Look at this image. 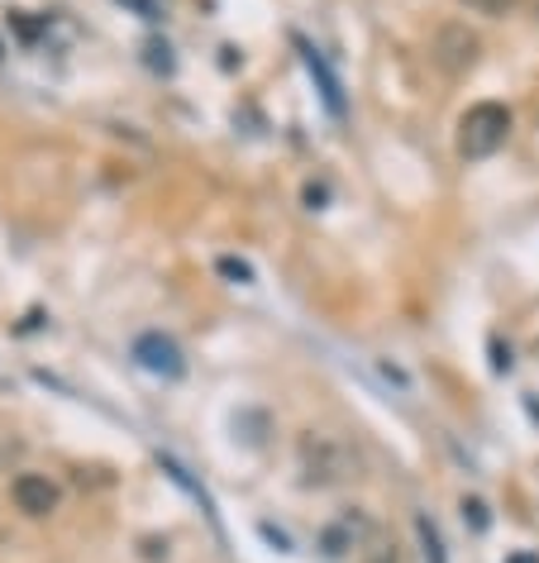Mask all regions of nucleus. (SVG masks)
Segmentation results:
<instances>
[{"mask_svg": "<svg viewBox=\"0 0 539 563\" xmlns=\"http://www.w3.org/2000/svg\"><path fill=\"white\" fill-rule=\"evenodd\" d=\"M416 540H420V559L425 563H444V540H439L430 516H416Z\"/></svg>", "mask_w": 539, "mask_h": 563, "instance_id": "0eeeda50", "label": "nucleus"}, {"mask_svg": "<svg viewBox=\"0 0 539 563\" xmlns=\"http://www.w3.org/2000/svg\"><path fill=\"white\" fill-rule=\"evenodd\" d=\"M468 5H473L477 15H506V10L516 5V0H468Z\"/></svg>", "mask_w": 539, "mask_h": 563, "instance_id": "1a4fd4ad", "label": "nucleus"}, {"mask_svg": "<svg viewBox=\"0 0 539 563\" xmlns=\"http://www.w3.org/2000/svg\"><path fill=\"white\" fill-rule=\"evenodd\" d=\"M301 459H306V483H316V487H324V483H339V477H349V454L339 444H330V440H316V444H301Z\"/></svg>", "mask_w": 539, "mask_h": 563, "instance_id": "20e7f679", "label": "nucleus"}, {"mask_svg": "<svg viewBox=\"0 0 539 563\" xmlns=\"http://www.w3.org/2000/svg\"><path fill=\"white\" fill-rule=\"evenodd\" d=\"M477 34L468 30V24H444V30L435 34V63L444 67L449 77H463L468 67L477 63Z\"/></svg>", "mask_w": 539, "mask_h": 563, "instance_id": "7ed1b4c3", "label": "nucleus"}, {"mask_svg": "<svg viewBox=\"0 0 539 563\" xmlns=\"http://www.w3.org/2000/svg\"><path fill=\"white\" fill-rule=\"evenodd\" d=\"M506 563H539V559H535V554H510Z\"/></svg>", "mask_w": 539, "mask_h": 563, "instance_id": "9b49d317", "label": "nucleus"}, {"mask_svg": "<svg viewBox=\"0 0 539 563\" xmlns=\"http://www.w3.org/2000/svg\"><path fill=\"white\" fill-rule=\"evenodd\" d=\"M463 520H473V530H487V506L477 497H463Z\"/></svg>", "mask_w": 539, "mask_h": 563, "instance_id": "6e6552de", "label": "nucleus"}, {"mask_svg": "<svg viewBox=\"0 0 539 563\" xmlns=\"http://www.w3.org/2000/svg\"><path fill=\"white\" fill-rule=\"evenodd\" d=\"M134 358L144 363L148 373H163V377H177L182 373V354L173 340H163V334H144V340L134 344Z\"/></svg>", "mask_w": 539, "mask_h": 563, "instance_id": "423d86ee", "label": "nucleus"}, {"mask_svg": "<svg viewBox=\"0 0 539 563\" xmlns=\"http://www.w3.org/2000/svg\"><path fill=\"white\" fill-rule=\"evenodd\" d=\"M510 139V110L502 101H482L459 120V153L463 158H492Z\"/></svg>", "mask_w": 539, "mask_h": 563, "instance_id": "f257e3e1", "label": "nucleus"}, {"mask_svg": "<svg viewBox=\"0 0 539 563\" xmlns=\"http://www.w3.org/2000/svg\"><path fill=\"white\" fill-rule=\"evenodd\" d=\"M220 267H224V273H230V277H244V282L253 277V273H249V267H244V263H234V258H224Z\"/></svg>", "mask_w": 539, "mask_h": 563, "instance_id": "9d476101", "label": "nucleus"}, {"mask_svg": "<svg viewBox=\"0 0 539 563\" xmlns=\"http://www.w3.org/2000/svg\"><path fill=\"white\" fill-rule=\"evenodd\" d=\"M10 497H15V506H20L24 516H48V511H58V487H53L44 473H24V477H15Z\"/></svg>", "mask_w": 539, "mask_h": 563, "instance_id": "39448f33", "label": "nucleus"}, {"mask_svg": "<svg viewBox=\"0 0 539 563\" xmlns=\"http://www.w3.org/2000/svg\"><path fill=\"white\" fill-rule=\"evenodd\" d=\"M373 534H377V520L373 516H363V511H344L334 520V526H324V534H320V549L330 559H344V554H353V549H363L373 544Z\"/></svg>", "mask_w": 539, "mask_h": 563, "instance_id": "f03ea898", "label": "nucleus"}]
</instances>
